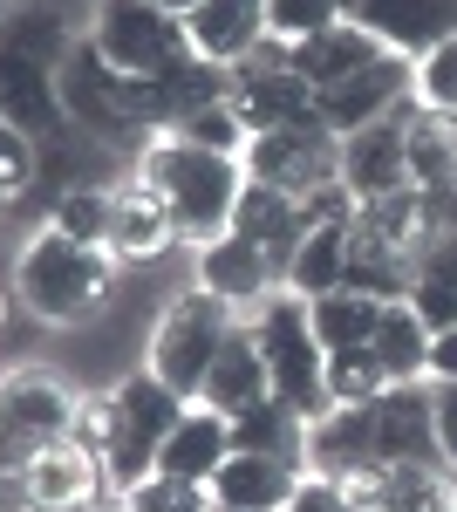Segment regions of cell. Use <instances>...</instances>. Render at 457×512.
<instances>
[{
    "label": "cell",
    "mask_w": 457,
    "mask_h": 512,
    "mask_svg": "<svg viewBox=\"0 0 457 512\" xmlns=\"http://www.w3.org/2000/svg\"><path fill=\"white\" fill-rule=\"evenodd\" d=\"M301 465L287 458H253V451H232L226 465L212 472V506L226 512H287V499L301 492Z\"/></svg>",
    "instance_id": "19"
},
{
    "label": "cell",
    "mask_w": 457,
    "mask_h": 512,
    "mask_svg": "<svg viewBox=\"0 0 457 512\" xmlns=\"http://www.w3.org/2000/svg\"><path fill=\"white\" fill-rule=\"evenodd\" d=\"M253 335H260V355H267L273 396H280L301 424L335 417V396H328V349L314 342V315H307L301 294H273L267 308H260V321H253Z\"/></svg>",
    "instance_id": "3"
},
{
    "label": "cell",
    "mask_w": 457,
    "mask_h": 512,
    "mask_svg": "<svg viewBox=\"0 0 457 512\" xmlns=\"http://www.w3.org/2000/svg\"><path fill=\"white\" fill-rule=\"evenodd\" d=\"M151 7H164V14H178V21H185V14H198V7H205V0H151Z\"/></svg>",
    "instance_id": "42"
},
{
    "label": "cell",
    "mask_w": 457,
    "mask_h": 512,
    "mask_svg": "<svg viewBox=\"0 0 457 512\" xmlns=\"http://www.w3.org/2000/svg\"><path fill=\"white\" fill-rule=\"evenodd\" d=\"M0 117L14 123V130H28L35 144H55V137L76 130L69 110H62L55 69H48L41 55H21L14 41H0Z\"/></svg>",
    "instance_id": "10"
},
{
    "label": "cell",
    "mask_w": 457,
    "mask_h": 512,
    "mask_svg": "<svg viewBox=\"0 0 457 512\" xmlns=\"http://www.w3.org/2000/svg\"><path fill=\"white\" fill-rule=\"evenodd\" d=\"M226 458H232V417L205 410V403H191L185 417H178V431L157 444V472L191 478V485H212V472H219Z\"/></svg>",
    "instance_id": "22"
},
{
    "label": "cell",
    "mask_w": 457,
    "mask_h": 512,
    "mask_svg": "<svg viewBox=\"0 0 457 512\" xmlns=\"http://www.w3.org/2000/svg\"><path fill=\"white\" fill-rule=\"evenodd\" d=\"M137 185H151L164 198V212L178 219V233L212 246L232 233V205L246 192V164L239 158H212L185 137H151L137 151Z\"/></svg>",
    "instance_id": "1"
},
{
    "label": "cell",
    "mask_w": 457,
    "mask_h": 512,
    "mask_svg": "<svg viewBox=\"0 0 457 512\" xmlns=\"http://www.w3.org/2000/svg\"><path fill=\"white\" fill-rule=\"evenodd\" d=\"M232 103H239V117L253 123V137H260V130H287V123L314 117V89L294 76L287 41H267L260 55H246V62L232 69Z\"/></svg>",
    "instance_id": "9"
},
{
    "label": "cell",
    "mask_w": 457,
    "mask_h": 512,
    "mask_svg": "<svg viewBox=\"0 0 457 512\" xmlns=\"http://www.w3.org/2000/svg\"><path fill=\"white\" fill-rule=\"evenodd\" d=\"M0 21H7V7H0Z\"/></svg>",
    "instance_id": "43"
},
{
    "label": "cell",
    "mask_w": 457,
    "mask_h": 512,
    "mask_svg": "<svg viewBox=\"0 0 457 512\" xmlns=\"http://www.w3.org/2000/svg\"><path fill=\"white\" fill-rule=\"evenodd\" d=\"M232 451L301 465V458H307V424L280 403V396H267V403H253V410H239V417H232Z\"/></svg>",
    "instance_id": "28"
},
{
    "label": "cell",
    "mask_w": 457,
    "mask_h": 512,
    "mask_svg": "<svg viewBox=\"0 0 457 512\" xmlns=\"http://www.w3.org/2000/svg\"><path fill=\"white\" fill-rule=\"evenodd\" d=\"M348 499L362 512H457V478L444 465H396L348 478Z\"/></svg>",
    "instance_id": "18"
},
{
    "label": "cell",
    "mask_w": 457,
    "mask_h": 512,
    "mask_svg": "<svg viewBox=\"0 0 457 512\" xmlns=\"http://www.w3.org/2000/svg\"><path fill=\"white\" fill-rule=\"evenodd\" d=\"M0 205H7V198H0Z\"/></svg>",
    "instance_id": "45"
},
{
    "label": "cell",
    "mask_w": 457,
    "mask_h": 512,
    "mask_svg": "<svg viewBox=\"0 0 457 512\" xmlns=\"http://www.w3.org/2000/svg\"><path fill=\"white\" fill-rule=\"evenodd\" d=\"M232 328H239V321H232V308L219 294H205V287L178 294V301L164 308V321H157V335H151V376H164L178 396L198 403L205 369H212V355L226 349Z\"/></svg>",
    "instance_id": "6"
},
{
    "label": "cell",
    "mask_w": 457,
    "mask_h": 512,
    "mask_svg": "<svg viewBox=\"0 0 457 512\" xmlns=\"http://www.w3.org/2000/svg\"><path fill=\"white\" fill-rule=\"evenodd\" d=\"M185 35H191V55H198V62L239 69L246 55H260L273 41L267 0H205L198 14H185Z\"/></svg>",
    "instance_id": "15"
},
{
    "label": "cell",
    "mask_w": 457,
    "mask_h": 512,
    "mask_svg": "<svg viewBox=\"0 0 457 512\" xmlns=\"http://www.w3.org/2000/svg\"><path fill=\"white\" fill-rule=\"evenodd\" d=\"M369 355L382 362L389 383H430V328L417 321L410 301H382V321H376Z\"/></svg>",
    "instance_id": "26"
},
{
    "label": "cell",
    "mask_w": 457,
    "mask_h": 512,
    "mask_svg": "<svg viewBox=\"0 0 457 512\" xmlns=\"http://www.w3.org/2000/svg\"><path fill=\"white\" fill-rule=\"evenodd\" d=\"M123 512H212V485H191V478L151 472L144 485H130V492H123Z\"/></svg>",
    "instance_id": "35"
},
{
    "label": "cell",
    "mask_w": 457,
    "mask_h": 512,
    "mask_svg": "<svg viewBox=\"0 0 457 512\" xmlns=\"http://www.w3.org/2000/svg\"><path fill=\"white\" fill-rule=\"evenodd\" d=\"M110 219H116L110 185H76V192L55 198V233L82 239V246H103V253H110Z\"/></svg>",
    "instance_id": "31"
},
{
    "label": "cell",
    "mask_w": 457,
    "mask_h": 512,
    "mask_svg": "<svg viewBox=\"0 0 457 512\" xmlns=\"http://www.w3.org/2000/svg\"><path fill=\"white\" fill-rule=\"evenodd\" d=\"M28 185H35V137H28V130H14V123L0 117V198L14 205Z\"/></svg>",
    "instance_id": "37"
},
{
    "label": "cell",
    "mask_w": 457,
    "mask_h": 512,
    "mask_svg": "<svg viewBox=\"0 0 457 512\" xmlns=\"http://www.w3.org/2000/svg\"><path fill=\"white\" fill-rule=\"evenodd\" d=\"M164 137H185L198 151H212V158H246V144H253V123L239 117V103L219 96V103H205V110H191L178 130H164Z\"/></svg>",
    "instance_id": "30"
},
{
    "label": "cell",
    "mask_w": 457,
    "mask_h": 512,
    "mask_svg": "<svg viewBox=\"0 0 457 512\" xmlns=\"http://www.w3.org/2000/svg\"><path fill=\"white\" fill-rule=\"evenodd\" d=\"M355 226V219H348ZM348 226H307V239L287 260V294L301 301H321V294H342L348 287V253H355V233Z\"/></svg>",
    "instance_id": "25"
},
{
    "label": "cell",
    "mask_w": 457,
    "mask_h": 512,
    "mask_svg": "<svg viewBox=\"0 0 457 512\" xmlns=\"http://www.w3.org/2000/svg\"><path fill=\"white\" fill-rule=\"evenodd\" d=\"M82 396H69L48 369H7L0 376V478H21L41 451L76 437Z\"/></svg>",
    "instance_id": "4"
},
{
    "label": "cell",
    "mask_w": 457,
    "mask_h": 512,
    "mask_svg": "<svg viewBox=\"0 0 457 512\" xmlns=\"http://www.w3.org/2000/svg\"><path fill=\"white\" fill-rule=\"evenodd\" d=\"M410 103H396L389 117L362 123L342 137V185L355 192V205H376V198H396V192H417L410 185Z\"/></svg>",
    "instance_id": "8"
},
{
    "label": "cell",
    "mask_w": 457,
    "mask_h": 512,
    "mask_svg": "<svg viewBox=\"0 0 457 512\" xmlns=\"http://www.w3.org/2000/svg\"><path fill=\"white\" fill-rule=\"evenodd\" d=\"M417 103H423V110L457 117V35L444 41V48H430V55L417 62Z\"/></svg>",
    "instance_id": "36"
},
{
    "label": "cell",
    "mask_w": 457,
    "mask_h": 512,
    "mask_svg": "<svg viewBox=\"0 0 457 512\" xmlns=\"http://www.w3.org/2000/svg\"><path fill=\"white\" fill-rule=\"evenodd\" d=\"M0 41H14L21 55H41L48 69H62V62H69V48H76V35L62 28V14H41V7L7 14V21H0Z\"/></svg>",
    "instance_id": "32"
},
{
    "label": "cell",
    "mask_w": 457,
    "mask_h": 512,
    "mask_svg": "<svg viewBox=\"0 0 457 512\" xmlns=\"http://www.w3.org/2000/svg\"><path fill=\"white\" fill-rule=\"evenodd\" d=\"M14 294H21L41 321H82V315H96V308L110 301V253L48 226V233H35L21 246Z\"/></svg>",
    "instance_id": "2"
},
{
    "label": "cell",
    "mask_w": 457,
    "mask_h": 512,
    "mask_svg": "<svg viewBox=\"0 0 457 512\" xmlns=\"http://www.w3.org/2000/svg\"><path fill=\"white\" fill-rule=\"evenodd\" d=\"M307 315H314V342H321L328 355H342V349H369V342H376L382 301H376V294H355V287H342V294L307 301Z\"/></svg>",
    "instance_id": "29"
},
{
    "label": "cell",
    "mask_w": 457,
    "mask_h": 512,
    "mask_svg": "<svg viewBox=\"0 0 457 512\" xmlns=\"http://www.w3.org/2000/svg\"><path fill=\"white\" fill-rule=\"evenodd\" d=\"M382 390H389V376H382V362L369 349L328 355V396H335V410H342V403H376Z\"/></svg>",
    "instance_id": "33"
},
{
    "label": "cell",
    "mask_w": 457,
    "mask_h": 512,
    "mask_svg": "<svg viewBox=\"0 0 457 512\" xmlns=\"http://www.w3.org/2000/svg\"><path fill=\"white\" fill-rule=\"evenodd\" d=\"M185 410H191V396H178L164 376H151V369H137V376L116 390V424H123L116 444H137V451H151V458H157V444L178 431Z\"/></svg>",
    "instance_id": "23"
},
{
    "label": "cell",
    "mask_w": 457,
    "mask_h": 512,
    "mask_svg": "<svg viewBox=\"0 0 457 512\" xmlns=\"http://www.w3.org/2000/svg\"><path fill=\"white\" fill-rule=\"evenodd\" d=\"M410 185L417 192H451L457 185V117L444 110H410Z\"/></svg>",
    "instance_id": "27"
},
{
    "label": "cell",
    "mask_w": 457,
    "mask_h": 512,
    "mask_svg": "<svg viewBox=\"0 0 457 512\" xmlns=\"http://www.w3.org/2000/svg\"><path fill=\"white\" fill-rule=\"evenodd\" d=\"M89 41L103 48V62H110L116 76H130V82H157V76H171L178 62H191L185 21L151 7V0H103Z\"/></svg>",
    "instance_id": "5"
},
{
    "label": "cell",
    "mask_w": 457,
    "mask_h": 512,
    "mask_svg": "<svg viewBox=\"0 0 457 512\" xmlns=\"http://www.w3.org/2000/svg\"><path fill=\"white\" fill-rule=\"evenodd\" d=\"M198 287L219 294L226 308H267L273 287H287V280H280V267H273L253 239L226 233V239H212V246L198 253Z\"/></svg>",
    "instance_id": "16"
},
{
    "label": "cell",
    "mask_w": 457,
    "mask_h": 512,
    "mask_svg": "<svg viewBox=\"0 0 457 512\" xmlns=\"http://www.w3.org/2000/svg\"><path fill=\"white\" fill-rule=\"evenodd\" d=\"M232 233L253 239L273 267H280V280H287V260H294V246L307 239V212H301V198H287L280 185H253L246 178V192L232 205Z\"/></svg>",
    "instance_id": "20"
},
{
    "label": "cell",
    "mask_w": 457,
    "mask_h": 512,
    "mask_svg": "<svg viewBox=\"0 0 457 512\" xmlns=\"http://www.w3.org/2000/svg\"><path fill=\"white\" fill-rule=\"evenodd\" d=\"M410 96H417V62L382 55L376 69L348 76L342 89H321V96H314V117L328 123L335 137H348V130H362V123L389 117V110H396V103H410Z\"/></svg>",
    "instance_id": "13"
},
{
    "label": "cell",
    "mask_w": 457,
    "mask_h": 512,
    "mask_svg": "<svg viewBox=\"0 0 457 512\" xmlns=\"http://www.w3.org/2000/svg\"><path fill=\"white\" fill-rule=\"evenodd\" d=\"M369 410H376V465L382 472H396V465H444L430 383H389Z\"/></svg>",
    "instance_id": "11"
},
{
    "label": "cell",
    "mask_w": 457,
    "mask_h": 512,
    "mask_svg": "<svg viewBox=\"0 0 457 512\" xmlns=\"http://www.w3.org/2000/svg\"><path fill=\"white\" fill-rule=\"evenodd\" d=\"M437 403V451H444V472L457 478V383H430Z\"/></svg>",
    "instance_id": "40"
},
{
    "label": "cell",
    "mask_w": 457,
    "mask_h": 512,
    "mask_svg": "<svg viewBox=\"0 0 457 512\" xmlns=\"http://www.w3.org/2000/svg\"><path fill=\"white\" fill-rule=\"evenodd\" d=\"M212 512H226V506H212Z\"/></svg>",
    "instance_id": "44"
},
{
    "label": "cell",
    "mask_w": 457,
    "mask_h": 512,
    "mask_svg": "<svg viewBox=\"0 0 457 512\" xmlns=\"http://www.w3.org/2000/svg\"><path fill=\"white\" fill-rule=\"evenodd\" d=\"M287 512H362V506L348 499V485H335V478H321V472H307L301 492L287 499Z\"/></svg>",
    "instance_id": "39"
},
{
    "label": "cell",
    "mask_w": 457,
    "mask_h": 512,
    "mask_svg": "<svg viewBox=\"0 0 457 512\" xmlns=\"http://www.w3.org/2000/svg\"><path fill=\"white\" fill-rule=\"evenodd\" d=\"M178 233V219L164 212L151 185H116V219H110V253L116 260H157Z\"/></svg>",
    "instance_id": "24"
},
{
    "label": "cell",
    "mask_w": 457,
    "mask_h": 512,
    "mask_svg": "<svg viewBox=\"0 0 457 512\" xmlns=\"http://www.w3.org/2000/svg\"><path fill=\"white\" fill-rule=\"evenodd\" d=\"M403 301L417 308V321L430 328V335L457 328V287H444V280H410V294H403Z\"/></svg>",
    "instance_id": "38"
},
{
    "label": "cell",
    "mask_w": 457,
    "mask_h": 512,
    "mask_svg": "<svg viewBox=\"0 0 457 512\" xmlns=\"http://www.w3.org/2000/svg\"><path fill=\"white\" fill-rule=\"evenodd\" d=\"M267 396H273V383H267L260 335H253V328H232L226 349L212 355V369H205L198 403H205V410H219V417H239V410H253V403H267Z\"/></svg>",
    "instance_id": "21"
},
{
    "label": "cell",
    "mask_w": 457,
    "mask_h": 512,
    "mask_svg": "<svg viewBox=\"0 0 457 512\" xmlns=\"http://www.w3.org/2000/svg\"><path fill=\"white\" fill-rule=\"evenodd\" d=\"M348 21L362 35H376L389 55L423 62L430 48L457 35V0H348Z\"/></svg>",
    "instance_id": "12"
},
{
    "label": "cell",
    "mask_w": 457,
    "mask_h": 512,
    "mask_svg": "<svg viewBox=\"0 0 457 512\" xmlns=\"http://www.w3.org/2000/svg\"><path fill=\"white\" fill-rule=\"evenodd\" d=\"M430 383H457V328L430 335Z\"/></svg>",
    "instance_id": "41"
},
{
    "label": "cell",
    "mask_w": 457,
    "mask_h": 512,
    "mask_svg": "<svg viewBox=\"0 0 457 512\" xmlns=\"http://www.w3.org/2000/svg\"><path fill=\"white\" fill-rule=\"evenodd\" d=\"M239 164H246L253 185H280L287 198L307 205L314 192L342 185V137L321 117H307V123H287V130H260Z\"/></svg>",
    "instance_id": "7"
},
{
    "label": "cell",
    "mask_w": 457,
    "mask_h": 512,
    "mask_svg": "<svg viewBox=\"0 0 457 512\" xmlns=\"http://www.w3.org/2000/svg\"><path fill=\"white\" fill-rule=\"evenodd\" d=\"M14 485H21V506L28 512H82L89 499H103L110 478H103V458H89L76 437H69V444L41 451Z\"/></svg>",
    "instance_id": "14"
},
{
    "label": "cell",
    "mask_w": 457,
    "mask_h": 512,
    "mask_svg": "<svg viewBox=\"0 0 457 512\" xmlns=\"http://www.w3.org/2000/svg\"><path fill=\"white\" fill-rule=\"evenodd\" d=\"M382 55H389V48H382L376 35H362L355 21H335V28H321V35H307V41L287 48L294 76H301L314 96H321V89H342V82L362 76V69H376Z\"/></svg>",
    "instance_id": "17"
},
{
    "label": "cell",
    "mask_w": 457,
    "mask_h": 512,
    "mask_svg": "<svg viewBox=\"0 0 457 512\" xmlns=\"http://www.w3.org/2000/svg\"><path fill=\"white\" fill-rule=\"evenodd\" d=\"M335 21H348V0H267V28L287 48L321 35V28H335Z\"/></svg>",
    "instance_id": "34"
}]
</instances>
